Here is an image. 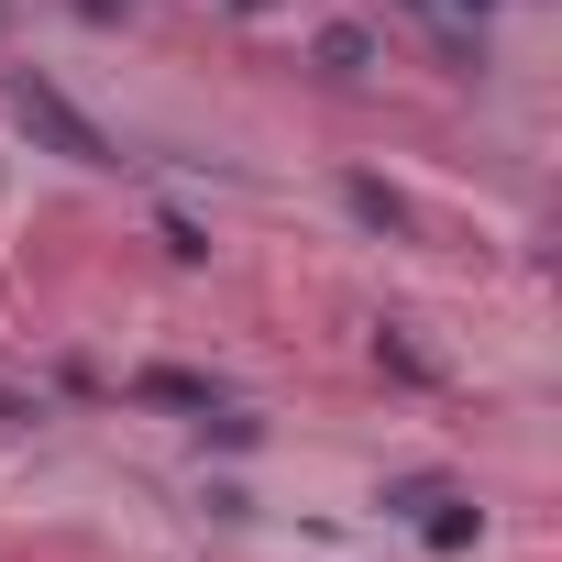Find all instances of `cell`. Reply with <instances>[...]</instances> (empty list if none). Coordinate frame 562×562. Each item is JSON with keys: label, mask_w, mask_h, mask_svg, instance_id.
<instances>
[{"label": "cell", "mask_w": 562, "mask_h": 562, "mask_svg": "<svg viewBox=\"0 0 562 562\" xmlns=\"http://www.w3.org/2000/svg\"><path fill=\"white\" fill-rule=\"evenodd\" d=\"M12 122H23V133H34V144H56V155H67V166H111V133H100V122H89V111H78V100H56V89H45V78H34V67H23V78H12Z\"/></svg>", "instance_id": "6da1fadb"}, {"label": "cell", "mask_w": 562, "mask_h": 562, "mask_svg": "<svg viewBox=\"0 0 562 562\" xmlns=\"http://www.w3.org/2000/svg\"><path fill=\"white\" fill-rule=\"evenodd\" d=\"M133 397H155V408H221V386H210V375H177V364H144Z\"/></svg>", "instance_id": "7a4b0ae2"}, {"label": "cell", "mask_w": 562, "mask_h": 562, "mask_svg": "<svg viewBox=\"0 0 562 562\" xmlns=\"http://www.w3.org/2000/svg\"><path fill=\"white\" fill-rule=\"evenodd\" d=\"M353 210H364V221H375V232H408V210H397V199H386V188H375V177H353Z\"/></svg>", "instance_id": "277c9868"}, {"label": "cell", "mask_w": 562, "mask_h": 562, "mask_svg": "<svg viewBox=\"0 0 562 562\" xmlns=\"http://www.w3.org/2000/svg\"><path fill=\"white\" fill-rule=\"evenodd\" d=\"M321 67H331V78H364V67H375V45H364L353 23H331V34H321Z\"/></svg>", "instance_id": "3957f363"}]
</instances>
